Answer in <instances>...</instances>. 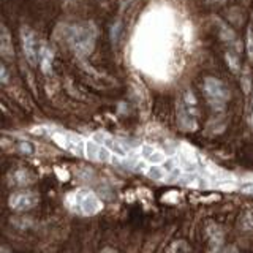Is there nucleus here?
Returning a JSON list of instances; mask_svg holds the SVG:
<instances>
[{
    "instance_id": "f257e3e1",
    "label": "nucleus",
    "mask_w": 253,
    "mask_h": 253,
    "mask_svg": "<svg viewBox=\"0 0 253 253\" xmlns=\"http://www.w3.org/2000/svg\"><path fill=\"white\" fill-rule=\"evenodd\" d=\"M169 22L162 11L150 13L136 32V57L142 68L165 75L171 55Z\"/></svg>"
},
{
    "instance_id": "f03ea898",
    "label": "nucleus",
    "mask_w": 253,
    "mask_h": 253,
    "mask_svg": "<svg viewBox=\"0 0 253 253\" xmlns=\"http://www.w3.org/2000/svg\"><path fill=\"white\" fill-rule=\"evenodd\" d=\"M67 42L78 57H87L93 52L97 27L92 22H79L67 29Z\"/></svg>"
},
{
    "instance_id": "7ed1b4c3",
    "label": "nucleus",
    "mask_w": 253,
    "mask_h": 253,
    "mask_svg": "<svg viewBox=\"0 0 253 253\" xmlns=\"http://www.w3.org/2000/svg\"><path fill=\"white\" fill-rule=\"evenodd\" d=\"M67 208L79 217H93L101 212L103 203L90 188H76L65 196Z\"/></svg>"
},
{
    "instance_id": "20e7f679",
    "label": "nucleus",
    "mask_w": 253,
    "mask_h": 253,
    "mask_svg": "<svg viewBox=\"0 0 253 253\" xmlns=\"http://www.w3.org/2000/svg\"><path fill=\"white\" fill-rule=\"evenodd\" d=\"M203 90H204L206 98H208V101H209V105L217 111L223 109L226 101L229 100L228 87L217 78H212V76L206 78L204 84H203Z\"/></svg>"
},
{
    "instance_id": "39448f33",
    "label": "nucleus",
    "mask_w": 253,
    "mask_h": 253,
    "mask_svg": "<svg viewBox=\"0 0 253 253\" xmlns=\"http://www.w3.org/2000/svg\"><path fill=\"white\" fill-rule=\"evenodd\" d=\"M51 138L59 147L68 150L70 154L78 157H85V141L79 134L70 131H54L51 134Z\"/></svg>"
},
{
    "instance_id": "423d86ee",
    "label": "nucleus",
    "mask_w": 253,
    "mask_h": 253,
    "mask_svg": "<svg viewBox=\"0 0 253 253\" xmlns=\"http://www.w3.org/2000/svg\"><path fill=\"white\" fill-rule=\"evenodd\" d=\"M38 203H40V196L37 192H32V190H19V192L11 193L10 198H8V206L16 212L30 211Z\"/></svg>"
},
{
    "instance_id": "0eeeda50",
    "label": "nucleus",
    "mask_w": 253,
    "mask_h": 253,
    "mask_svg": "<svg viewBox=\"0 0 253 253\" xmlns=\"http://www.w3.org/2000/svg\"><path fill=\"white\" fill-rule=\"evenodd\" d=\"M21 43H22V52L26 55L27 62L30 65H37L40 62V49L42 47H38L37 44L35 32L27 26L21 27Z\"/></svg>"
},
{
    "instance_id": "6e6552de",
    "label": "nucleus",
    "mask_w": 253,
    "mask_h": 253,
    "mask_svg": "<svg viewBox=\"0 0 253 253\" xmlns=\"http://www.w3.org/2000/svg\"><path fill=\"white\" fill-rule=\"evenodd\" d=\"M85 157L92 162H101V163H108L113 160L114 154L105 146L98 142L97 139H87L85 141Z\"/></svg>"
},
{
    "instance_id": "1a4fd4ad",
    "label": "nucleus",
    "mask_w": 253,
    "mask_h": 253,
    "mask_svg": "<svg viewBox=\"0 0 253 253\" xmlns=\"http://www.w3.org/2000/svg\"><path fill=\"white\" fill-rule=\"evenodd\" d=\"M93 139H97L101 144H105L111 152L114 154V157H119V158H125L128 157L130 154V149L126 147L122 141H119L113 136H109V134H105V133H97L93 136Z\"/></svg>"
},
{
    "instance_id": "9d476101",
    "label": "nucleus",
    "mask_w": 253,
    "mask_h": 253,
    "mask_svg": "<svg viewBox=\"0 0 253 253\" xmlns=\"http://www.w3.org/2000/svg\"><path fill=\"white\" fill-rule=\"evenodd\" d=\"M141 158L149 165H163L166 160V155L162 149H158L152 144H142L139 149Z\"/></svg>"
},
{
    "instance_id": "9b49d317",
    "label": "nucleus",
    "mask_w": 253,
    "mask_h": 253,
    "mask_svg": "<svg viewBox=\"0 0 253 253\" xmlns=\"http://www.w3.org/2000/svg\"><path fill=\"white\" fill-rule=\"evenodd\" d=\"M0 55L2 59L8 60L14 57V51H13V43H11V35L8 32L5 24H2V35H0Z\"/></svg>"
},
{
    "instance_id": "f8f14e48",
    "label": "nucleus",
    "mask_w": 253,
    "mask_h": 253,
    "mask_svg": "<svg viewBox=\"0 0 253 253\" xmlns=\"http://www.w3.org/2000/svg\"><path fill=\"white\" fill-rule=\"evenodd\" d=\"M35 180V177L32 176V172H29L27 169H16L10 174V184L18 185V187H26L29 184Z\"/></svg>"
},
{
    "instance_id": "ddd939ff",
    "label": "nucleus",
    "mask_w": 253,
    "mask_h": 253,
    "mask_svg": "<svg viewBox=\"0 0 253 253\" xmlns=\"http://www.w3.org/2000/svg\"><path fill=\"white\" fill-rule=\"evenodd\" d=\"M52 59H54L52 51L49 49V47L43 46L42 49H40V67H42L44 75L52 73Z\"/></svg>"
},
{
    "instance_id": "4468645a",
    "label": "nucleus",
    "mask_w": 253,
    "mask_h": 253,
    "mask_svg": "<svg viewBox=\"0 0 253 253\" xmlns=\"http://www.w3.org/2000/svg\"><path fill=\"white\" fill-rule=\"evenodd\" d=\"M146 174L154 180H166L169 177V174L163 168V165H150L146 169Z\"/></svg>"
},
{
    "instance_id": "2eb2a0df",
    "label": "nucleus",
    "mask_w": 253,
    "mask_h": 253,
    "mask_svg": "<svg viewBox=\"0 0 253 253\" xmlns=\"http://www.w3.org/2000/svg\"><path fill=\"white\" fill-rule=\"evenodd\" d=\"M179 124L184 130H195L196 128L195 119L190 116V111H185V109L179 111Z\"/></svg>"
},
{
    "instance_id": "dca6fc26",
    "label": "nucleus",
    "mask_w": 253,
    "mask_h": 253,
    "mask_svg": "<svg viewBox=\"0 0 253 253\" xmlns=\"http://www.w3.org/2000/svg\"><path fill=\"white\" fill-rule=\"evenodd\" d=\"M217 24H218V29H220V37H221V40H223V42H226V43H236V35H234L233 29L229 27L228 24L221 22L218 19H217Z\"/></svg>"
},
{
    "instance_id": "f3484780",
    "label": "nucleus",
    "mask_w": 253,
    "mask_h": 253,
    "mask_svg": "<svg viewBox=\"0 0 253 253\" xmlns=\"http://www.w3.org/2000/svg\"><path fill=\"white\" fill-rule=\"evenodd\" d=\"M225 60L228 63L229 70L233 71L234 75H239L241 73V62H239V55H237V52H226L225 54Z\"/></svg>"
},
{
    "instance_id": "a211bd4d",
    "label": "nucleus",
    "mask_w": 253,
    "mask_h": 253,
    "mask_svg": "<svg viewBox=\"0 0 253 253\" xmlns=\"http://www.w3.org/2000/svg\"><path fill=\"white\" fill-rule=\"evenodd\" d=\"M241 228L245 233L253 234V211H245L241 217Z\"/></svg>"
},
{
    "instance_id": "6ab92c4d",
    "label": "nucleus",
    "mask_w": 253,
    "mask_h": 253,
    "mask_svg": "<svg viewBox=\"0 0 253 253\" xmlns=\"http://www.w3.org/2000/svg\"><path fill=\"white\" fill-rule=\"evenodd\" d=\"M241 84H242V90L245 95H249L250 90H252V79H250V75H249V68L245 67L244 73L241 76Z\"/></svg>"
},
{
    "instance_id": "aec40b11",
    "label": "nucleus",
    "mask_w": 253,
    "mask_h": 253,
    "mask_svg": "<svg viewBox=\"0 0 253 253\" xmlns=\"http://www.w3.org/2000/svg\"><path fill=\"white\" fill-rule=\"evenodd\" d=\"M245 47H247V55L250 59H253V29L252 27L247 29V44H245Z\"/></svg>"
},
{
    "instance_id": "412c9836",
    "label": "nucleus",
    "mask_w": 253,
    "mask_h": 253,
    "mask_svg": "<svg viewBox=\"0 0 253 253\" xmlns=\"http://www.w3.org/2000/svg\"><path fill=\"white\" fill-rule=\"evenodd\" d=\"M208 253H236V252L231 247H223V244H218V245H212Z\"/></svg>"
},
{
    "instance_id": "4be33fe9",
    "label": "nucleus",
    "mask_w": 253,
    "mask_h": 253,
    "mask_svg": "<svg viewBox=\"0 0 253 253\" xmlns=\"http://www.w3.org/2000/svg\"><path fill=\"white\" fill-rule=\"evenodd\" d=\"M121 29H122V24L121 22H116L114 26H113V29H111V40L116 43L117 42V38H119V35H121Z\"/></svg>"
},
{
    "instance_id": "5701e85b",
    "label": "nucleus",
    "mask_w": 253,
    "mask_h": 253,
    "mask_svg": "<svg viewBox=\"0 0 253 253\" xmlns=\"http://www.w3.org/2000/svg\"><path fill=\"white\" fill-rule=\"evenodd\" d=\"M19 150H21V152H24V154H34V146H32L30 142L24 141V142H21V144H19Z\"/></svg>"
},
{
    "instance_id": "b1692460",
    "label": "nucleus",
    "mask_w": 253,
    "mask_h": 253,
    "mask_svg": "<svg viewBox=\"0 0 253 253\" xmlns=\"http://www.w3.org/2000/svg\"><path fill=\"white\" fill-rule=\"evenodd\" d=\"M239 190L245 195H253V182H245V184L239 187Z\"/></svg>"
},
{
    "instance_id": "393cba45",
    "label": "nucleus",
    "mask_w": 253,
    "mask_h": 253,
    "mask_svg": "<svg viewBox=\"0 0 253 253\" xmlns=\"http://www.w3.org/2000/svg\"><path fill=\"white\" fill-rule=\"evenodd\" d=\"M0 81H2V84H6L8 83V71H6V67H5V63H2V67H0Z\"/></svg>"
},
{
    "instance_id": "a878e982",
    "label": "nucleus",
    "mask_w": 253,
    "mask_h": 253,
    "mask_svg": "<svg viewBox=\"0 0 253 253\" xmlns=\"http://www.w3.org/2000/svg\"><path fill=\"white\" fill-rule=\"evenodd\" d=\"M249 125L253 128V93H252V100H250V106H249Z\"/></svg>"
},
{
    "instance_id": "bb28decb",
    "label": "nucleus",
    "mask_w": 253,
    "mask_h": 253,
    "mask_svg": "<svg viewBox=\"0 0 253 253\" xmlns=\"http://www.w3.org/2000/svg\"><path fill=\"white\" fill-rule=\"evenodd\" d=\"M100 253H117V252H116L114 249H111V247H105Z\"/></svg>"
}]
</instances>
